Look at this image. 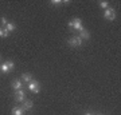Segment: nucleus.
Masks as SVG:
<instances>
[{"label": "nucleus", "mask_w": 121, "mask_h": 115, "mask_svg": "<svg viewBox=\"0 0 121 115\" xmlns=\"http://www.w3.org/2000/svg\"><path fill=\"white\" fill-rule=\"evenodd\" d=\"M67 43H69L71 47H78V46L82 44V39L79 38V36H73V38H70L67 40Z\"/></svg>", "instance_id": "obj_3"}, {"label": "nucleus", "mask_w": 121, "mask_h": 115, "mask_svg": "<svg viewBox=\"0 0 121 115\" xmlns=\"http://www.w3.org/2000/svg\"><path fill=\"white\" fill-rule=\"evenodd\" d=\"M28 90L30 91H32V92H35V94H38L39 91H40V86H39V82L35 80V79H32V80L28 83Z\"/></svg>", "instance_id": "obj_2"}, {"label": "nucleus", "mask_w": 121, "mask_h": 115, "mask_svg": "<svg viewBox=\"0 0 121 115\" xmlns=\"http://www.w3.org/2000/svg\"><path fill=\"white\" fill-rule=\"evenodd\" d=\"M8 36V31L4 27H0V38H7Z\"/></svg>", "instance_id": "obj_12"}, {"label": "nucleus", "mask_w": 121, "mask_h": 115, "mask_svg": "<svg viewBox=\"0 0 121 115\" xmlns=\"http://www.w3.org/2000/svg\"><path fill=\"white\" fill-rule=\"evenodd\" d=\"M24 111L20 108V107H13L12 108V115H23Z\"/></svg>", "instance_id": "obj_10"}, {"label": "nucleus", "mask_w": 121, "mask_h": 115, "mask_svg": "<svg viewBox=\"0 0 121 115\" xmlns=\"http://www.w3.org/2000/svg\"><path fill=\"white\" fill-rule=\"evenodd\" d=\"M15 100L16 102H24L26 100V96H24V92H23L22 90H17L16 92H15Z\"/></svg>", "instance_id": "obj_5"}, {"label": "nucleus", "mask_w": 121, "mask_h": 115, "mask_svg": "<svg viewBox=\"0 0 121 115\" xmlns=\"http://www.w3.org/2000/svg\"><path fill=\"white\" fill-rule=\"evenodd\" d=\"M32 107H34V103L31 102V100H24V102L22 103V107H20V108H22L23 111H28V110H31Z\"/></svg>", "instance_id": "obj_6"}, {"label": "nucleus", "mask_w": 121, "mask_h": 115, "mask_svg": "<svg viewBox=\"0 0 121 115\" xmlns=\"http://www.w3.org/2000/svg\"><path fill=\"white\" fill-rule=\"evenodd\" d=\"M99 5H101V8H105V9H106V8H108V1H99Z\"/></svg>", "instance_id": "obj_14"}, {"label": "nucleus", "mask_w": 121, "mask_h": 115, "mask_svg": "<svg viewBox=\"0 0 121 115\" xmlns=\"http://www.w3.org/2000/svg\"><path fill=\"white\" fill-rule=\"evenodd\" d=\"M15 28H16V26H15L13 23H8V24L5 26V30L8 31V32H12V31H15Z\"/></svg>", "instance_id": "obj_13"}, {"label": "nucleus", "mask_w": 121, "mask_h": 115, "mask_svg": "<svg viewBox=\"0 0 121 115\" xmlns=\"http://www.w3.org/2000/svg\"><path fill=\"white\" fill-rule=\"evenodd\" d=\"M1 23H3V26H4V28H5V26L8 24V21H7V17H1Z\"/></svg>", "instance_id": "obj_17"}, {"label": "nucleus", "mask_w": 121, "mask_h": 115, "mask_svg": "<svg viewBox=\"0 0 121 115\" xmlns=\"http://www.w3.org/2000/svg\"><path fill=\"white\" fill-rule=\"evenodd\" d=\"M51 4L52 5H59V4H62V1H60V0H52Z\"/></svg>", "instance_id": "obj_16"}, {"label": "nucleus", "mask_w": 121, "mask_h": 115, "mask_svg": "<svg viewBox=\"0 0 121 115\" xmlns=\"http://www.w3.org/2000/svg\"><path fill=\"white\" fill-rule=\"evenodd\" d=\"M0 70H1V72H3V74L9 72V67H8V64H7V62H4V63L0 66Z\"/></svg>", "instance_id": "obj_11"}, {"label": "nucleus", "mask_w": 121, "mask_h": 115, "mask_svg": "<svg viewBox=\"0 0 121 115\" xmlns=\"http://www.w3.org/2000/svg\"><path fill=\"white\" fill-rule=\"evenodd\" d=\"M22 82H24V83H30L31 80H32V76H31L30 74H24L22 76V79H20Z\"/></svg>", "instance_id": "obj_9"}, {"label": "nucleus", "mask_w": 121, "mask_h": 115, "mask_svg": "<svg viewBox=\"0 0 121 115\" xmlns=\"http://www.w3.org/2000/svg\"><path fill=\"white\" fill-rule=\"evenodd\" d=\"M97 115H102V114H97Z\"/></svg>", "instance_id": "obj_19"}, {"label": "nucleus", "mask_w": 121, "mask_h": 115, "mask_svg": "<svg viewBox=\"0 0 121 115\" xmlns=\"http://www.w3.org/2000/svg\"><path fill=\"white\" fill-rule=\"evenodd\" d=\"M69 27L71 30H75V31H82L83 27H82V21L81 19H78V17H74L71 20L69 21Z\"/></svg>", "instance_id": "obj_1"}, {"label": "nucleus", "mask_w": 121, "mask_h": 115, "mask_svg": "<svg viewBox=\"0 0 121 115\" xmlns=\"http://www.w3.org/2000/svg\"><path fill=\"white\" fill-rule=\"evenodd\" d=\"M7 64H8L9 70H13V67H15V64H13V62H12V60H7Z\"/></svg>", "instance_id": "obj_15"}, {"label": "nucleus", "mask_w": 121, "mask_h": 115, "mask_svg": "<svg viewBox=\"0 0 121 115\" xmlns=\"http://www.w3.org/2000/svg\"><path fill=\"white\" fill-rule=\"evenodd\" d=\"M104 16L105 19H108V20H114L116 19V11L113 8H106L104 12Z\"/></svg>", "instance_id": "obj_4"}, {"label": "nucleus", "mask_w": 121, "mask_h": 115, "mask_svg": "<svg viewBox=\"0 0 121 115\" xmlns=\"http://www.w3.org/2000/svg\"><path fill=\"white\" fill-rule=\"evenodd\" d=\"M85 115H93V114H90V112H86V114H85Z\"/></svg>", "instance_id": "obj_18"}, {"label": "nucleus", "mask_w": 121, "mask_h": 115, "mask_svg": "<svg viewBox=\"0 0 121 115\" xmlns=\"http://www.w3.org/2000/svg\"><path fill=\"white\" fill-rule=\"evenodd\" d=\"M79 38L85 39V40H89V39H90V34H89V31L85 30V28H83L82 31H79Z\"/></svg>", "instance_id": "obj_7"}, {"label": "nucleus", "mask_w": 121, "mask_h": 115, "mask_svg": "<svg viewBox=\"0 0 121 115\" xmlns=\"http://www.w3.org/2000/svg\"><path fill=\"white\" fill-rule=\"evenodd\" d=\"M22 84H23V83H22L20 79H15V80L12 82V87L16 90V91H17V90H22Z\"/></svg>", "instance_id": "obj_8"}]
</instances>
